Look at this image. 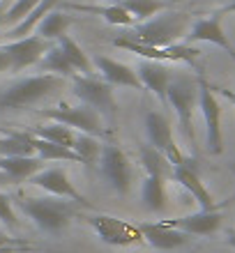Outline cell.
I'll list each match as a JSON object with an SVG mask.
<instances>
[{"label":"cell","instance_id":"cell-1","mask_svg":"<svg viewBox=\"0 0 235 253\" xmlns=\"http://www.w3.org/2000/svg\"><path fill=\"white\" fill-rule=\"evenodd\" d=\"M189 28H191V19L187 12H175V9H164V12L155 14L152 19L134 23L132 33L125 35L127 40L139 42L143 46L152 48H168L178 44V40L187 37Z\"/></svg>","mask_w":235,"mask_h":253},{"label":"cell","instance_id":"cell-2","mask_svg":"<svg viewBox=\"0 0 235 253\" xmlns=\"http://www.w3.org/2000/svg\"><path fill=\"white\" fill-rule=\"evenodd\" d=\"M67 83V79L55 74H37L14 81L0 90V111H28L53 92L62 90Z\"/></svg>","mask_w":235,"mask_h":253},{"label":"cell","instance_id":"cell-3","mask_svg":"<svg viewBox=\"0 0 235 253\" xmlns=\"http://www.w3.org/2000/svg\"><path fill=\"white\" fill-rule=\"evenodd\" d=\"M16 205L28 219H33L47 233H60L69 221L79 216V203L58 196H19Z\"/></svg>","mask_w":235,"mask_h":253},{"label":"cell","instance_id":"cell-4","mask_svg":"<svg viewBox=\"0 0 235 253\" xmlns=\"http://www.w3.org/2000/svg\"><path fill=\"white\" fill-rule=\"evenodd\" d=\"M166 104L175 111L180 131L191 147H196L194 111L198 106V76L191 74H173L166 87Z\"/></svg>","mask_w":235,"mask_h":253},{"label":"cell","instance_id":"cell-5","mask_svg":"<svg viewBox=\"0 0 235 253\" xmlns=\"http://www.w3.org/2000/svg\"><path fill=\"white\" fill-rule=\"evenodd\" d=\"M69 85L74 90V94L81 99V104L94 108L99 115L108 118L113 122L118 115V104H115L113 85L106 83L104 79H94L90 74H74L69 79Z\"/></svg>","mask_w":235,"mask_h":253},{"label":"cell","instance_id":"cell-6","mask_svg":"<svg viewBox=\"0 0 235 253\" xmlns=\"http://www.w3.org/2000/svg\"><path fill=\"white\" fill-rule=\"evenodd\" d=\"M198 108L205 120V145L210 154L224 152V133H222V104L215 94L212 85L198 76Z\"/></svg>","mask_w":235,"mask_h":253},{"label":"cell","instance_id":"cell-7","mask_svg":"<svg viewBox=\"0 0 235 253\" xmlns=\"http://www.w3.org/2000/svg\"><path fill=\"white\" fill-rule=\"evenodd\" d=\"M40 115L48 118L51 122H60V125L74 129L81 133H90V136H101V115L94 108L79 104V106H69V104H58L55 108H42Z\"/></svg>","mask_w":235,"mask_h":253},{"label":"cell","instance_id":"cell-8","mask_svg":"<svg viewBox=\"0 0 235 253\" xmlns=\"http://www.w3.org/2000/svg\"><path fill=\"white\" fill-rule=\"evenodd\" d=\"M86 221L93 226V230L99 235V240L111 247H134L141 244L143 235L139 226H132L125 219L106 216V214H88Z\"/></svg>","mask_w":235,"mask_h":253},{"label":"cell","instance_id":"cell-9","mask_svg":"<svg viewBox=\"0 0 235 253\" xmlns=\"http://www.w3.org/2000/svg\"><path fill=\"white\" fill-rule=\"evenodd\" d=\"M0 46L9 58V72H23L28 67L37 65L42 60V55L53 46V42L33 33L26 35V37H19V40H9L5 44H0Z\"/></svg>","mask_w":235,"mask_h":253},{"label":"cell","instance_id":"cell-10","mask_svg":"<svg viewBox=\"0 0 235 253\" xmlns=\"http://www.w3.org/2000/svg\"><path fill=\"white\" fill-rule=\"evenodd\" d=\"M97 164H99L101 175L120 196H125L132 189V161L118 145H113V143L101 145Z\"/></svg>","mask_w":235,"mask_h":253},{"label":"cell","instance_id":"cell-11","mask_svg":"<svg viewBox=\"0 0 235 253\" xmlns=\"http://www.w3.org/2000/svg\"><path fill=\"white\" fill-rule=\"evenodd\" d=\"M168 175H171V177H173L180 187H185L189 193H191V198L198 203V207H201V210H217V207L226 205V200H224V203H217V200L212 198V193L208 191V187L203 184L201 175H198V168H196V161L194 159L185 157L180 164L171 166V173H168Z\"/></svg>","mask_w":235,"mask_h":253},{"label":"cell","instance_id":"cell-12","mask_svg":"<svg viewBox=\"0 0 235 253\" xmlns=\"http://www.w3.org/2000/svg\"><path fill=\"white\" fill-rule=\"evenodd\" d=\"M145 133H148V143L152 147H157L164 157L168 159L171 166L180 164L185 159V154L180 152V147L175 145V138H173V129H171V122L164 113L159 111H150L145 115Z\"/></svg>","mask_w":235,"mask_h":253},{"label":"cell","instance_id":"cell-13","mask_svg":"<svg viewBox=\"0 0 235 253\" xmlns=\"http://www.w3.org/2000/svg\"><path fill=\"white\" fill-rule=\"evenodd\" d=\"M224 14L217 9L205 19H198L196 23H191L187 33V44H198V42H208V44H215V46L224 48L226 53L231 55V60L235 62V46L233 42L229 40V35L222 26Z\"/></svg>","mask_w":235,"mask_h":253},{"label":"cell","instance_id":"cell-14","mask_svg":"<svg viewBox=\"0 0 235 253\" xmlns=\"http://www.w3.org/2000/svg\"><path fill=\"white\" fill-rule=\"evenodd\" d=\"M30 184H35V187L44 189V191L48 193V196H58V198H69L74 200V203H79L81 207H90V203H88L83 196H81L79 191H76V187L69 182V175L65 168H42L40 173H35L33 177H30Z\"/></svg>","mask_w":235,"mask_h":253},{"label":"cell","instance_id":"cell-15","mask_svg":"<svg viewBox=\"0 0 235 253\" xmlns=\"http://www.w3.org/2000/svg\"><path fill=\"white\" fill-rule=\"evenodd\" d=\"M219 210L222 207H217V210H198V212L180 216V219H164V223L187 235L210 237V235H215L222 228V212Z\"/></svg>","mask_w":235,"mask_h":253},{"label":"cell","instance_id":"cell-16","mask_svg":"<svg viewBox=\"0 0 235 253\" xmlns=\"http://www.w3.org/2000/svg\"><path fill=\"white\" fill-rule=\"evenodd\" d=\"M136 76L141 81L143 90H150L161 104H166V87H168L171 76H173V72L168 69L166 62L141 60L139 67H136Z\"/></svg>","mask_w":235,"mask_h":253},{"label":"cell","instance_id":"cell-17","mask_svg":"<svg viewBox=\"0 0 235 253\" xmlns=\"http://www.w3.org/2000/svg\"><path fill=\"white\" fill-rule=\"evenodd\" d=\"M94 67L101 74V79L111 83V85H122V87H132V90H143L141 81L136 76V69H132L129 65L106 55H94Z\"/></svg>","mask_w":235,"mask_h":253},{"label":"cell","instance_id":"cell-18","mask_svg":"<svg viewBox=\"0 0 235 253\" xmlns=\"http://www.w3.org/2000/svg\"><path fill=\"white\" fill-rule=\"evenodd\" d=\"M139 230H141V235H143V242H148L150 247L159 249V251H173V249H178V247H182V244L189 242L187 233L166 226L164 221H157V223H141Z\"/></svg>","mask_w":235,"mask_h":253},{"label":"cell","instance_id":"cell-19","mask_svg":"<svg viewBox=\"0 0 235 253\" xmlns=\"http://www.w3.org/2000/svg\"><path fill=\"white\" fill-rule=\"evenodd\" d=\"M65 9L69 12H83V14H93V16H99L108 23V26H120V28H132L134 26V19L129 16L120 5H83V2H60Z\"/></svg>","mask_w":235,"mask_h":253},{"label":"cell","instance_id":"cell-20","mask_svg":"<svg viewBox=\"0 0 235 253\" xmlns=\"http://www.w3.org/2000/svg\"><path fill=\"white\" fill-rule=\"evenodd\" d=\"M44 168V161L37 154L30 157H0V170L7 175L9 182H23L30 180L35 173Z\"/></svg>","mask_w":235,"mask_h":253},{"label":"cell","instance_id":"cell-21","mask_svg":"<svg viewBox=\"0 0 235 253\" xmlns=\"http://www.w3.org/2000/svg\"><path fill=\"white\" fill-rule=\"evenodd\" d=\"M166 177L164 175H145V180L141 184V200L145 210L150 212H164L166 210V203H168V196H166Z\"/></svg>","mask_w":235,"mask_h":253},{"label":"cell","instance_id":"cell-22","mask_svg":"<svg viewBox=\"0 0 235 253\" xmlns=\"http://www.w3.org/2000/svg\"><path fill=\"white\" fill-rule=\"evenodd\" d=\"M69 26H72V16H69L65 9H53L48 12L44 19L37 23L35 28V35H40L48 42H58L62 35H67Z\"/></svg>","mask_w":235,"mask_h":253},{"label":"cell","instance_id":"cell-23","mask_svg":"<svg viewBox=\"0 0 235 253\" xmlns=\"http://www.w3.org/2000/svg\"><path fill=\"white\" fill-rule=\"evenodd\" d=\"M60 2H62V0H42L40 5L35 7V9L28 14L26 19L19 21L16 26H12L5 35H7V37H12V40H19V37H26V35H33L35 28H37V23H40V21L44 19L48 12H53Z\"/></svg>","mask_w":235,"mask_h":253},{"label":"cell","instance_id":"cell-24","mask_svg":"<svg viewBox=\"0 0 235 253\" xmlns=\"http://www.w3.org/2000/svg\"><path fill=\"white\" fill-rule=\"evenodd\" d=\"M115 5H120L134 19V23L148 21L155 14L168 9V2H164V0H115Z\"/></svg>","mask_w":235,"mask_h":253},{"label":"cell","instance_id":"cell-25","mask_svg":"<svg viewBox=\"0 0 235 253\" xmlns=\"http://www.w3.org/2000/svg\"><path fill=\"white\" fill-rule=\"evenodd\" d=\"M33 150V133L14 131L0 138V157H30Z\"/></svg>","mask_w":235,"mask_h":253},{"label":"cell","instance_id":"cell-26","mask_svg":"<svg viewBox=\"0 0 235 253\" xmlns=\"http://www.w3.org/2000/svg\"><path fill=\"white\" fill-rule=\"evenodd\" d=\"M33 150L42 161H74V164H81L79 154L74 150L58 145V143H51V140L37 138V136H33Z\"/></svg>","mask_w":235,"mask_h":253},{"label":"cell","instance_id":"cell-27","mask_svg":"<svg viewBox=\"0 0 235 253\" xmlns=\"http://www.w3.org/2000/svg\"><path fill=\"white\" fill-rule=\"evenodd\" d=\"M37 65L44 69L47 74H55V76H62V79H72L74 76V69H72V65L67 62V58H65V53L60 51V46L53 42V46L48 48L47 53L42 55V60L37 62Z\"/></svg>","mask_w":235,"mask_h":253},{"label":"cell","instance_id":"cell-28","mask_svg":"<svg viewBox=\"0 0 235 253\" xmlns=\"http://www.w3.org/2000/svg\"><path fill=\"white\" fill-rule=\"evenodd\" d=\"M55 44L60 46V51L65 53L67 62L72 65V69H74L76 74H90V58H88L86 51L76 44V40H72V35H62Z\"/></svg>","mask_w":235,"mask_h":253},{"label":"cell","instance_id":"cell-29","mask_svg":"<svg viewBox=\"0 0 235 253\" xmlns=\"http://www.w3.org/2000/svg\"><path fill=\"white\" fill-rule=\"evenodd\" d=\"M33 136L37 138H44V140H51V143H58V145H65L72 150L74 145V138H76V131L69 129V126L60 125V122H48V125H40L35 126V131H30Z\"/></svg>","mask_w":235,"mask_h":253},{"label":"cell","instance_id":"cell-30","mask_svg":"<svg viewBox=\"0 0 235 253\" xmlns=\"http://www.w3.org/2000/svg\"><path fill=\"white\" fill-rule=\"evenodd\" d=\"M139 154H141V164H143V168H145V175H164V177H166V175L171 173L168 159L157 147L150 145V143L148 145H141Z\"/></svg>","mask_w":235,"mask_h":253},{"label":"cell","instance_id":"cell-31","mask_svg":"<svg viewBox=\"0 0 235 253\" xmlns=\"http://www.w3.org/2000/svg\"><path fill=\"white\" fill-rule=\"evenodd\" d=\"M72 150L79 154L81 164L90 166V164H94V161L99 159L101 145H99V140H97V136H90V133L76 131V138H74V145H72Z\"/></svg>","mask_w":235,"mask_h":253},{"label":"cell","instance_id":"cell-32","mask_svg":"<svg viewBox=\"0 0 235 253\" xmlns=\"http://www.w3.org/2000/svg\"><path fill=\"white\" fill-rule=\"evenodd\" d=\"M40 2H42V0H14L12 7L0 14V28H12V26H16V23L26 19L28 14L33 12V9L40 5Z\"/></svg>","mask_w":235,"mask_h":253},{"label":"cell","instance_id":"cell-33","mask_svg":"<svg viewBox=\"0 0 235 253\" xmlns=\"http://www.w3.org/2000/svg\"><path fill=\"white\" fill-rule=\"evenodd\" d=\"M0 221H2L7 228H16V214H14L12 198L2 191H0Z\"/></svg>","mask_w":235,"mask_h":253},{"label":"cell","instance_id":"cell-34","mask_svg":"<svg viewBox=\"0 0 235 253\" xmlns=\"http://www.w3.org/2000/svg\"><path fill=\"white\" fill-rule=\"evenodd\" d=\"M215 90V94H219V97H224L226 101H231L235 106V90H229V87H212Z\"/></svg>","mask_w":235,"mask_h":253},{"label":"cell","instance_id":"cell-35","mask_svg":"<svg viewBox=\"0 0 235 253\" xmlns=\"http://www.w3.org/2000/svg\"><path fill=\"white\" fill-rule=\"evenodd\" d=\"M0 72H9V58L2 51V46H0Z\"/></svg>","mask_w":235,"mask_h":253},{"label":"cell","instance_id":"cell-36","mask_svg":"<svg viewBox=\"0 0 235 253\" xmlns=\"http://www.w3.org/2000/svg\"><path fill=\"white\" fill-rule=\"evenodd\" d=\"M222 14H235V0H231V2H226V5L219 9Z\"/></svg>","mask_w":235,"mask_h":253},{"label":"cell","instance_id":"cell-37","mask_svg":"<svg viewBox=\"0 0 235 253\" xmlns=\"http://www.w3.org/2000/svg\"><path fill=\"white\" fill-rule=\"evenodd\" d=\"M7 244H14V237H9V235L0 233V247H7Z\"/></svg>","mask_w":235,"mask_h":253},{"label":"cell","instance_id":"cell-38","mask_svg":"<svg viewBox=\"0 0 235 253\" xmlns=\"http://www.w3.org/2000/svg\"><path fill=\"white\" fill-rule=\"evenodd\" d=\"M226 242H229V247L235 249V230H229V237H226Z\"/></svg>","mask_w":235,"mask_h":253},{"label":"cell","instance_id":"cell-39","mask_svg":"<svg viewBox=\"0 0 235 253\" xmlns=\"http://www.w3.org/2000/svg\"><path fill=\"white\" fill-rule=\"evenodd\" d=\"M16 253H28V249H21V251H16Z\"/></svg>","mask_w":235,"mask_h":253},{"label":"cell","instance_id":"cell-40","mask_svg":"<svg viewBox=\"0 0 235 253\" xmlns=\"http://www.w3.org/2000/svg\"><path fill=\"white\" fill-rule=\"evenodd\" d=\"M194 2H210V0H194Z\"/></svg>","mask_w":235,"mask_h":253},{"label":"cell","instance_id":"cell-41","mask_svg":"<svg viewBox=\"0 0 235 253\" xmlns=\"http://www.w3.org/2000/svg\"><path fill=\"white\" fill-rule=\"evenodd\" d=\"M0 138H2V136H0Z\"/></svg>","mask_w":235,"mask_h":253}]
</instances>
